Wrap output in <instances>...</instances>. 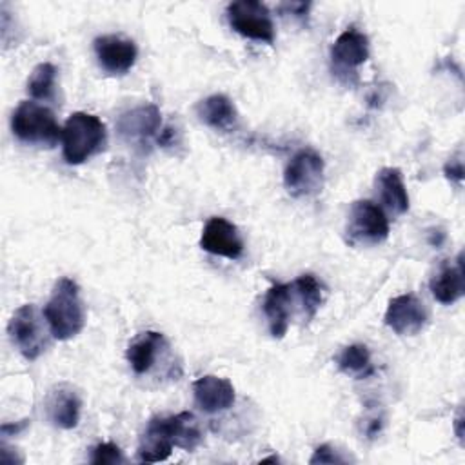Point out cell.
Wrapping results in <instances>:
<instances>
[{
  "mask_svg": "<svg viewBox=\"0 0 465 465\" xmlns=\"http://www.w3.org/2000/svg\"><path fill=\"white\" fill-rule=\"evenodd\" d=\"M44 318L54 340L74 338L85 325V305L80 287L71 278H60L44 307Z\"/></svg>",
  "mask_w": 465,
  "mask_h": 465,
  "instance_id": "obj_1",
  "label": "cell"
},
{
  "mask_svg": "<svg viewBox=\"0 0 465 465\" xmlns=\"http://www.w3.org/2000/svg\"><path fill=\"white\" fill-rule=\"evenodd\" d=\"M229 25L242 36L272 44L274 24L265 4L258 0H238L227 5Z\"/></svg>",
  "mask_w": 465,
  "mask_h": 465,
  "instance_id": "obj_6",
  "label": "cell"
},
{
  "mask_svg": "<svg viewBox=\"0 0 465 465\" xmlns=\"http://www.w3.org/2000/svg\"><path fill=\"white\" fill-rule=\"evenodd\" d=\"M7 334L25 360H36L49 343L44 322L33 303L20 305L13 312L7 323Z\"/></svg>",
  "mask_w": 465,
  "mask_h": 465,
  "instance_id": "obj_5",
  "label": "cell"
},
{
  "mask_svg": "<svg viewBox=\"0 0 465 465\" xmlns=\"http://www.w3.org/2000/svg\"><path fill=\"white\" fill-rule=\"evenodd\" d=\"M338 369L354 378H367L374 372L371 363V352L363 343H352L343 347V351L336 358Z\"/></svg>",
  "mask_w": 465,
  "mask_h": 465,
  "instance_id": "obj_22",
  "label": "cell"
},
{
  "mask_svg": "<svg viewBox=\"0 0 465 465\" xmlns=\"http://www.w3.org/2000/svg\"><path fill=\"white\" fill-rule=\"evenodd\" d=\"M369 58V38L356 27H347L331 47L336 74H354V69Z\"/></svg>",
  "mask_w": 465,
  "mask_h": 465,
  "instance_id": "obj_12",
  "label": "cell"
},
{
  "mask_svg": "<svg viewBox=\"0 0 465 465\" xmlns=\"http://www.w3.org/2000/svg\"><path fill=\"white\" fill-rule=\"evenodd\" d=\"M196 405L209 414L227 411L234 403V387L227 378L205 374L193 383Z\"/></svg>",
  "mask_w": 465,
  "mask_h": 465,
  "instance_id": "obj_16",
  "label": "cell"
},
{
  "mask_svg": "<svg viewBox=\"0 0 465 465\" xmlns=\"http://www.w3.org/2000/svg\"><path fill=\"white\" fill-rule=\"evenodd\" d=\"M200 120L218 131H232L238 124V113L232 100L225 94H211L196 105Z\"/></svg>",
  "mask_w": 465,
  "mask_h": 465,
  "instance_id": "obj_19",
  "label": "cell"
},
{
  "mask_svg": "<svg viewBox=\"0 0 465 465\" xmlns=\"http://www.w3.org/2000/svg\"><path fill=\"white\" fill-rule=\"evenodd\" d=\"M427 318L423 302L412 292L394 296L385 311V325L400 336L418 334L425 327Z\"/></svg>",
  "mask_w": 465,
  "mask_h": 465,
  "instance_id": "obj_8",
  "label": "cell"
},
{
  "mask_svg": "<svg viewBox=\"0 0 465 465\" xmlns=\"http://www.w3.org/2000/svg\"><path fill=\"white\" fill-rule=\"evenodd\" d=\"M124 461H125V458H124L120 447L111 441L98 443L91 452V463H94V465H114V463H124Z\"/></svg>",
  "mask_w": 465,
  "mask_h": 465,
  "instance_id": "obj_25",
  "label": "cell"
},
{
  "mask_svg": "<svg viewBox=\"0 0 465 465\" xmlns=\"http://www.w3.org/2000/svg\"><path fill=\"white\" fill-rule=\"evenodd\" d=\"M200 247L214 256L236 260L243 252V240L234 223L222 216H213L202 229Z\"/></svg>",
  "mask_w": 465,
  "mask_h": 465,
  "instance_id": "obj_10",
  "label": "cell"
},
{
  "mask_svg": "<svg viewBox=\"0 0 465 465\" xmlns=\"http://www.w3.org/2000/svg\"><path fill=\"white\" fill-rule=\"evenodd\" d=\"M443 173H445V176H447L450 182H454L456 185H460L461 180H463V163H461V160L456 158V160L447 162L445 167H443Z\"/></svg>",
  "mask_w": 465,
  "mask_h": 465,
  "instance_id": "obj_27",
  "label": "cell"
},
{
  "mask_svg": "<svg viewBox=\"0 0 465 465\" xmlns=\"http://www.w3.org/2000/svg\"><path fill=\"white\" fill-rule=\"evenodd\" d=\"M323 158L312 149L298 151L285 167L283 183L292 196H312L323 185Z\"/></svg>",
  "mask_w": 465,
  "mask_h": 465,
  "instance_id": "obj_7",
  "label": "cell"
},
{
  "mask_svg": "<svg viewBox=\"0 0 465 465\" xmlns=\"http://www.w3.org/2000/svg\"><path fill=\"white\" fill-rule=\"evenodd\" d=\"M294 302L291 283H272L263 296V314L272 338H283L291 322V305Z\"/></svg>",
  "mask_w": 465,
  "mask_h": 465,
  "instance_id": "obj_15",
  "label": "cell"
},
{
  "mask_svg": "<svg viewBox=\"0 0 465 465\" xmlns=\"http://www.w3.org/2000/svg\"><path fill=\"white\" fill-rule=\"evenodd\" d=\"M160 125L162 118L158 107L147 104L124 113L116 122V131L127 143L145 147L153 138L158 136Z\"/></svg>",
  "mask_w": 465,
  "mask_h": 465,
  "instance_id": "obj_9",
  "label": "cell"
},
{
  "mask_svg": "<svg viewBox=\"0 0 465 465\" xmlns=\"http://www.w3.org/2000/svg\"><path fill=\"white\" fill-rule=\"evenodd\" d=\"M98 64L111 74L127 73L138 56L136 44L120 35H104L93 42Z\"/></svg>",
  "mask_w": 465,
  "mask_h": 465,
  "instance_id": "obj_13",
  "label": "cell"
},
{
  "mask_svg": "<svg viewBox=\"0 0 465 465\" xmlns=\"http://www.w3.org/2000/svg\"><path fill=\"white\" fill-rule=\"evenodd\" d=\"M345 236L351 245H378L389 236L385 211L371 200H356L347 216Z\"/></svg>",
  "mask_w": 465,
  "mask_h": 465,
  "instance_id": "obj_4",
  "label": "cell"
},
{
  "mask_svg": "<svg viewBox=\"0 0 465 465\" xmlns=\"http://www.w3.org/2000/svg\"><path fill=\"white\" fill-rule=\"evenodd\" d=\"M291 285L294 302L300 303V311L305 322L312 320L323 303V285L316 280L314 274H302L291 282Z\"/></svg>",
  "mask_w": 465,
  "mask_h": 465,
  "instance_id": "obj_21",
  "label": "cell"
},
{
  "mask_svg": "<svg viewBox=\"0 0 465 465\" xmlns=\"http://www.w3.org/2000/svg\"><path fill=\"white\" fill-rule=\"evenodd\" d=\"M267 461H278V458H276V456H271V458H263V460H262V463H267Z\"/></svg>",
  "mask_w": 465,
  "mask_h": 465,
  "instance_id": "obj_29",
  "label": "cell"
},
{
  "mask_svg": "<svg viewBox=\"0 0 465 465\" xmlns=\"http://www.w3.org/2000/svg\"><path fill=\"white\" fill-rule=\"evenodd\" d=\"M56 85V67L51 62L38 64L27 80V93L35 100H49Z\"/></svg>",
  "mask_w": 465,
  "mask_h": 465,
  "instance_id": "obj_23",
  "label": "cell"
},
{
  "mask_svg": "<svg viewBox=\"0 0 465 465\" xmlns=\"http://www.w3.org/2000/svg\"><path fill=\"white\" fill-rule=\"evenodd\" d=\"M11 129L15 136L25 143L54 145L62 140V127L58 125L54 113L36 102H20L11 116Z\"/></svg>",
  "mask_w": 465,
  "mask_h": 465,
  "instance_id": "obj_3",
  "label": "cell"
},
{
  "mask_svg": "<svg viewBox=\"0 0 465 465\" xmlns=\"http://www.w3.org/2000/svg\"><path fill=\"white\" fill-rule=\"evenodd\" d=\"M105 142V124L94 114L76 111L62 127V154L71 165L84 163L93 154L104 151Z\"/></svg>",
  "mask_w": 465,
  "mask_h": 465,
  "instance_id": "obj_2",
  "label": "cell"
},
{
  "mask_svg": "<svg viewBox=\"0 0 465 465\" xmlns=\"http://www.w3.org/2000/svg\"><path fill=\"white\" fill-rule=\"evenodd\" d=\"M167 345L165 336L156 331L138 334L127 347V361L136 374H145L153 369L158 354Z\"/></svg>",
  "mask_w": 465,
  "mask_h": 465,
  "instance_id": "obj_18",
  "label": "cell"
},
{
  "mask_svg": "<svg viewBox=\"0 0 465 465\" xmlns=\"http://www.w3.org/2000/svg\"><path fill=\"white\" fill-rule=\"evenodd\" d=\"M432 296L443 303L450 305L458 302L465 292V276H463V254L460 252L456 260H445L434 276L429 282Z\"/></svg>",
  "mask_w": 465,
  "mask_h": 465,
  "instance_id": "obj_17",
  "label": "cell"
},
{
  "mask_svg": "<svg viewBox=\"0 0 465 465\" xmlns=\"http://www.w3.org/2000/svg\"><path fill=\"white\" fill-rule=\"evenodd\" d=\"M376 189L381 203L394 214H403L409 211V194L401 178L400 169L383 167L376 174Z\"/></svg>",
  "mask_w": 465,
  "mask_h": 465,
  "instance_id": "obj_20",
  "label": "cell"
},
{
  "mask_svg": "<svg viewBox=\"0 0 465 465\" xmlns=\"http://www.w3.org/2000/svg\"><path fill=\"white\" fill-rule=\"evenodd\" d=\"M345 460L341 456H338V452L331 447V445H320L314 454L311 456L309 463H343Z\"/></svg>",
  "mask_w": 465,
  "mask_h": 465,
  "instance_id": "obj_26",
  "label": "cell"
},
{
  "mask_svg": "<svg viewBox=\"0 0 465 465\" xmlns=\"http://www.w3.org/2000/svg\"><path fill=\"white\" fill-rule=\"evenodd\" d=\"M174 430H176V447L183 450H193L202 441V432L193 412L174 414Z\"/></svg>",
  "mask_w": 465,
  "mask_h": 465,
  "instance_id": "obj_24",
  "label": "cell"
},
{
  "mask_svg": "<svg viewBox=\"0 0 465 465\" xmlns=\"http://www.w3.org/2000/svg\"><path fill=\"white\" fill-rule=\"evenodd\" d=\"M176 447V432H174V418H151L138 445L140 461L156 463L163 461L171 456Z\"/></svg>",
  "mask_w": 465,
  "mask_h": 465,
  "instance_id": "obj_11",
  "label": "cell"
},
{
  "mask_svg": "<svg viewBox=\"0 0 465 465\" xmlns=\"http://www.w3.org/2000/svg\"><path fill=\"white\" fill-rule=\"evenodd\" d=\"M25 427H27V420H22L20 423H15V425H11V423H4L0 430H2V434H4V436H9V434L13 436V434H18L20 430H24Z\"/></svg>",
  "mask_w": 465,
  "mask_h": 465,
  "instance_id": "obj_28",
  "label": "cell"
},
{
  "mask_svg": "<svg viewBox=\"0 0 465 465\" xmlns=\"http://www.w3.org/2000/svg\"><path fill=\"white\" fill-rule=\"evenodd\" d=\"M82 398L67 383H60L49 391L45 398V412L49 421L58 429H74L80 421Z\"/></svg>",
  "mask_w": 465,
  "mask_h": 465,
  "instance_id": "obj_14",
  "label": "cell"
}]
</instances>
